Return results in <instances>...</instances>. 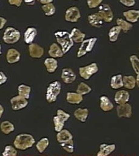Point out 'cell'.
I'll return each instance as SVG.
<instances>
[{"label":"cell","mask_w":139,"mask_h":156,"mask_svg":"<svg viewBox=\"0 0 139 156\" xmlns=\"http://www.w3.org/2000/svg\"><path fill=\"white\" fill-rule=\"evenodd\" d=\"M18 152L16 150L12 145H7L2 153V156H16Z\"/></svg>","instance_id":"cell-36"},{"label":"cell","mask_w":139,"mask_h":156,"mask_svg":"<svg viewBox=\"0 0 139 156\" xmlns=\"http://www.w3.org/2000/svg\"><path fill=\"white\" fill-rule=\"evenodd\" d=\"M124 16L125 17L127 21L131 23H136L139 18V10H131L123 13Z\"/></svg>","instance_id":"cell-24"},{"label":"cell","mask_w":139,"mask_h":156,"mask_svg":"<svg viewBox=\"0 0 139 156\" xmlns=\"http://www.w3.org/2000/svg\"><path fill=\"white\" fill-rule=\"evenodd\" d=\"M98 72V67L96 63H92L89 66L80 67L79 73L81 78L85 80L89 79L94 74Z\"/></svg>","instance_id":"cell-7"},{"label":"cell","mask_w":139,"mask_h":156,"mask_svg":"<svg viewBox=\"0 0 139 156\" xmlns=\"http://www.w3.org/2000/svg\"><path fill=\"white\" fill-rule=\"evenodd\" d=\"M70 36L72 40L76 43L82 42L86 37V34L81 32L78 29L73 28L70 33Z\"/></svg>","instance_id":"cell-23"},{"label":"cell","mask_w":139,"mask_h":156,"mask_svg":"<svg viewBox=\"0 0 139 156\" xmlns=\"http://www.w3.org/2000/svg\"><path fill=\"white\" fill-rule=\"evenodd\" d=\"M66 101L70 104H79L83 101V98L78 93L68 92L66 94Z\"/></svg>","instance_id":"cell-18"},{"label":"cell","mask_w":139,"mask_h":156,"mask_svg":"<svg viewBox=\"0 0 139 156\" xmlns=\"http://www.w3.org/2000/svg\"><path fill=\"white\" fill-rule=\"evenodd\" d=\"M74 116L81 122H85L89 115V110L87 108H78L74 112Z\"/></svg>","instance_id":"cell-26"},{"label":"cell","mask_w":139,"mask_h":156,"mask_svg":"<svg viewBox=\"0 0 139 156\" xmlns=\"http://www.w3.org/2000/svg\"><path fill=\"white\" fill-rule=\"evenodd\" d=\"M48 53L51 57L54 58H62L64 55L62 50L56 43H53L51 45Z\"/></svg>","instance_id":"cell-20"},{"label":"cell","mask_w":139,"mask_h":156,"mask_svg":"<svg viewBox=\"0 0 139 156\" xmlns=\"http://www.w3.org/2000/svg\"><path fill=\"white\" fill-rule=\"evenodd\" d=\"M1 54V45H0V55Z\"/></svg>","instance_id":"cell-48"},{"label":"cell","mask_w":139,"mask_h":156,"mask_svg":"<svg viewBox=\"0 0 139 156\" xmlns=\"http://www.w3.org/2000/svg\"><path fill=\"white\" fill-rule=\"evenodd\" d=\"M70 114L65 112L63 110L61 109L57 110V116L53 118L54 129L56 132H60L63 129L65 122L70 119Z\"/></svg>","instance_id":"cell-5"},{"label":"cell","mask_w":139,"mask_h":156,"mask_svg":"<svg viewBox=\"0 0 139 156\" xmlns=\"http://www.w3.org/2000/svg\"><path fill=\"white\" fill-rule=\"evenodd\" d=\"M37 1H39L40 3H42L43 4H46L52 2L53 0H37Z\"/></svg>","instance_id":"cell-45"},{"label":"cell","mask_w":139,"mask_h":156,"mask_svg":"<svg viewBox=\"0 0 139 156\" xmlns=\"http://www.w3.org/2000/svg\"><path fill=\"white\" fill-rule=\"evenodd\" d=\"M63 149L69 153H72L74 151V144L73 140H70L68 142L60 144Z\"/></svg>","instance_id":"cell-38"},{"label":"cell","mask_w":139,"mask_h":156,"mask_svg":"<svg viewBox=\"0 0 139 156\" xmlns=\"http://www.w3.org/2000/svg\"><path fill=\"white\" fill-rule=\"evenodd\" d=\"M97 41V38H92L83 41L78 51L77 57L80 58L86 55L87 53L91 51Z\"/></svg>","instance_id":"cell-6"},{"label":"cell","mask_w":139,"mask_h":156,"mask_svg":"<svg viewBox=\"0 0 139 156\" xmlns=\"http://www.w3.org/2000/svg\"><path fill=\"white\" fill-rule=\"evenodd\" d=\"M88 21L89 24L95 27L100 28L103 26L104 20L103 18L100 16V15L98 13H94L88 16L87 17Z\"/></svg>","instance_id":"cell-16"},{"label":"cell","mask_w":139,"mask_h":156,"mask_svg":"<svg viewBox=\"0 0 139 156\" xmlns=\"http://www.w3.org/2000/svg\"><path fill=\"white\" fill-rule=\"evenodd\" d=\"M35 139L29 134H21L16 136L14 141L15 147L19 150H26L35 144Z\"/></svg>","instance_id":"cell-1"},{"label":"cell","mask_w":139,"mask_h":156,"mask_svg":"<svg viewBox=\"0 0 139 156\" xmlns=\"http://www.w3.org/2000/svg\"><path fill=\"white\" fill-rule=\"evenodd\" d=\"M21 38L19 31L13 27H7L3 35L2 39L7 44H13L19 41Z\"/></svg>","instance_id":"cell-4"},{"label":"cell","mask_w":139,"mask_h":156,"mask_svg":"<svg viewBox=\"0 0 139 156\" xmlns=\"http://www.w3.org/2000/svg\"><path fill=\"white\" fill-rule=\"evenodd\" d=\"M0 129L2 133L5 134H9L15 130L14 125L8 120L2 122L0 125Z\"/></svg>","instance_id":"cell-28"},{"label":"cell","mask_w":139,"mask_h":156,"mask_svg":"<svg viewBox=\"0 0 139 156\" xmlns=\"http://www.w3.org/2000/svg\"><path fill=\"white\" fill-rule=\"evenodd\" d=\"M119 1L120 3L127 7L133 6L136 3L135 0H120Z\"/></svg>","instance_id":"cell-40"},{"label":"cell","mask_w":139,"mask_h":156,"mask_svg":"<svg viewBox=\"0 0 139 156\" xmlns=\"http://www.w3.org/2000/svg\"><path fill=\"white\" fill-rule=\"evenodd\" d=\"M91 91V87L84 82H81L76 89V92L82 96L89 94Z\"/></svg>","instance_id":"cell-33"},{"label":"cell","mask_w":139,"mask_h":156,"mask_svg":"<svg viewBox=\"0 0 139 156\" xmlns=\"http://www.w3.org/2000/svg\"><path fill=\"white\" fill-rule=\"evenodd\" d=\"M61 78L65 83L70 84L75 80L76 75L71 69L65 68L62 70Z\"/></svg>","instance_id":"cell-14"},{"label":"cell","mask_w":139,"mask_h":156,"mask_svg":"<svg viewBox=\"0 0 139 156\" xmlns=\"http://www.w3.org/2000/svg\"><path fill=\"white\" fill-rule=\"evenodd\" d=\"M10 103L12 105V108L14 111H18L24 108L29 104L27 99L19 95L12 98L10 99Z\"/></svg>","instance_id":"cell-8"},{"label":"cell","mask_w":139,"mask_h":156,"mask_svg":"<svg viewBox=\"0 0 139 156\" xmlns=\"http://www.w3.org/2000/svg\"><path fill=\"white\" fill-rule=\"evenodd\" d=\"M49 144V139L47 137H44L41 139L36 144V147L37 150V151L40 153H43L45 150L46 149V148L48 147Z\"/></svg>","instance_id":"cell-32"},{"label":"cell","mask_w":139,"mask_h":156,"mask_svg":"<svg viewBox=\"0 0 139 156\" xmlns=\"http://www.w3.org/2000/svg\"><path fill=\"white\" fill-rule=\"evenodd\" d=\"M103 0H87V5L90 9H93L98 7Z\"/></svg>","instance_id":"cell-39"},{"label":"cell","mask_w":139,"mask_h":156,"mask_svg":"<svg viewBox=\"0 0 139 156\" xmlns=\"http://www.w3.org/2000/svg\"><path fill=\"white\" fill-rule=\"evenodd\" d=\"M57 41L62 46L63 54L67 53L73 45V41L72 39L70 34L65 31H59L54 34Z\"/></svg>","instance_id":"cell-2"},{"label":"cell","mask_w":139,"mask_h":156,"mask_svg":"<svg viewBox=\"0 0 139 156\" xmlns=\"http://www.w3.org/2000/svg\"><path fill=\"white\" fill-rule=\"evenodd\" d=\"M81 18V14L79 9L76 7H71L69 8L65 13V20L68 22L75 23Z\"/></svg>","instance_id":"cell-10"},{"label":"cell","mask_w":139,"mask_h":156,"mask_svg":"<svg viewBox=\"0 0 139 156\" xmlns=\"http://www.w3.org/2000/svg\"><path fill=\"white\" fill-rule=\"evenodd\" d=\"M22 2V0H8V2L10 4L16 5L18 7L21 6Z\"/></svg>","instance_id":"cell-41"},{"label":"cell","mask_w":139,"mask_h":156,"mask_svg":"<svg viewBox=\"0 0 139 156\" xmlns=\"http://www.w3.org/2000/svg\"><path fill=\"white\" fill-rule=\"evenodd\" d=\"M117 115L119 117L130 118L132 116V107L129 104L119 105L116 108Z\"/></svg>","instance_id":"cell-11"},{"label":"cell","mask_w":139,"mask_h":156,"mask_svg":"<svg viewBox=\"0 0 139 156\" xmlns=\"http://www.w3.org/2000/svg\"><path fill=\"white\" fill-rule=\"evenodd\" d=\"M136 83L139 88V75H137V78H136Z\"/></svg>","instance_id":"cell-47"},{"label":"cell","mask_w":139,"mask_h":156,"mask_svg":"<svg viewBox=\"0 0 139 156\" xmlns=\"http://www.w3.org/2000/svg\"><path fill=\"white\" fill-rule=\"evenodd\" d=\"M7 78L2 72H0V85L6 82Z\"/></svg>","instance_id":"cell-42"},{"label":"cell","mask_w":139,"mask_h":156,"mask_svg":"<svg viewBox=\"0 0 139 156\" xmlns=\"http://www.w3.org/2000/svg\"><path fill=\"white\" fill-rule=\"evenodd\" d=\"M24 1L27 4L30 5H34L35 4V2H36V0H24Z\"/></svg>","instance_id":"cell-44"},{"label":"cell","mask_w":139,"mask_h":156,"mask_svg":"<svg viewBox=\"0 0 139 156\" xmlns=\"http://www.w3.org/2000/svg\"><path fill=\"white\" fill-rule=\"evenodd\" d=\"M100 108L104 112H109L114 108V105L110 99L105 96L100 98Z\"/></svg>","instance_id":"cell-25"},{"label":"cell","mask_w":139,"mask_h":156,"mask_svg":"<svg viewBox=\"0 0 139 156\" xmlns=\"http://www.w3.org/2000/svg\"><path fill=\"white\" fill-rule=\"evenodd\" d=\"M29 48L30 56L33 58H40L44 54L43 48L37 44H31Z\"/></svg>","instance_id":"cell-13"},{"label":"cell","mask_w":139,"mask_h":156,"mask_svg":"<svg viewBox=\"0 0 139 156\" xmlns=\"http://www.w3.org/2000/svg\"><path fill=\"white\" fill-rule=\"evenodd\" d=\"M37 35V29L35 27H29L24 34V41L27 44H32Z\"/></svg>","instance_id":"cell-22"},{"label":"cell","mask_w":139,"mask_h":156,"mask_svg":"<svg viewBox=\"0 0 139 156\" xmlns=\"http://www.w3.org/2000/svg\"><path fill=\"white\" fill-rule=\"evenodd\" d=\"M122 78L123 77L121 75L113 76L111 79V82H110L111 87L114 90L119 89L120 88L123 87L124 83H123Z\"/></svg>","instance_id":"cell-27"},{"label":"cell","mask_w":139,"mask_h":156,"mask_svg":"<svg viewBox=\"0 0 139 156\" xmlns=\"http://www.w3.org/2000/svg\"><path fill=\"white\" fill-rule=\"evenodd\" d=\"M122 79L124 86L128 90H133L136 87V79L133 76H125Z\"/></svg>","instance_id":"cell-29"},{"label":"cell","mask_w":139,"mask_h":156,"mask_svg":"<svg viewBox=\"0 0 139 156\" xmlns=\"http://www.w3.org/2000/svg\"><path fill=\"white\" fill-rule=\"evenodd\" d=\"M20 53L15 48H10L8 50L6 55L7 61L10 64L18 62L20 60Z\"/></svg>","instance_id":"cell-15"},{"label":"cell","mask_w":139,"mask_h":156,"mask_svg":"<svg viewBox=\"0 0 139 156\" xmlns=\"http://www.w3.org/2000/svg\"><path fill=\"white\" fill-rule=\"evenodd\" d=\"M4 110L3 107L0 104V119L1 118L3 113H4Z\"/></svg>","instance_id":"cell-46"},{"label":"cell","mask_w":139,"mask_h":156,"mask_svg":"<svg viewBox=\"0 0 139 156\" xmlns=\"http://www.w3.org/2000/svg\"><path fill=\"white\" fill-rule=\"evenodd\" d=\"M44 64L49 73H53L58 67V62L54 58H46L45 60Z\"/></svg>","instance_id":"cell-21"},{"label":"cell","mask_w":139,"mask_h":156,"mask_svg":"<svg viewBox=\"0 0 139 156\" xmlns=\"http://www.w3.org/2000/svg\"><path fill=\"white\" fill-rule=\"evenodd\" d=\"M42 9L44 12L45 15L48 16L53 15L56 12V8L54 4L51 2L43 5L42 6Z\"/></svg>","instance_id":"cell-34"},{"label":"cell","mask_w":139,"mask_h":156,"mask_svg":"<svg viewBox=\"0 0 139 156\" xmlns=\"http://www.w3.org/2000/svg\"><path fill=\"white\" fill-rule=\"evenodd\" d=\"M98 14L106 23H110L113 19V13L108 4H103L99 7Z\"/></svg>","instance_id":"cell-9"},{"label":"cell","mask_w":139,"mask_h":156,"mask_svg":"<svg viewBox=\"0 0 139 156\" xmlns=\"http://www.w3.org/2000/svg\"><path fill=\"white\" fill-rule=\"evenodd\" d=\"M121 31V29L119 26H114L109 31L108 36L110 42H115L118 39L119 35Z\"/></svg>","instance_id":"cell-31"},{"label":"cell","mask_w":139,"mask_h":156,"mask_svg":"<svg viewBox=\"0 0 139 156\" xmlns=\"http://www.w3.org/2000/svg\"><path fill=\"white\" fill-rule=\"evenodd\" d=\"M72 139V134L67 129H62L60 132H58V134H57V140L60 144L68 142Z\"/></svg>","instance_id":"cell-19"},{"label":"cell","mask_w":139,"mask_h":156,"mask_svg":"<svg viewBox=\"0 0 139 156\" xmlns=\"http://www.w3.org/2000/svg\"><path fill=\"white\" fill-rule=\"evenodd\" d=\"M130 100V94L127 91L120 90L114 95V101L118 105H122L127 103Z\"/></svg>","instance_id":"cell-12"},{"label":"cell","mask_w":139,"mask_h":156,"mask_svg":"<svg viewBox=\"0 0 139 156\" xmlns=\"http://www.w3.org/2000/svg\"><path fill=\"white\" fill-rule=\"evenodd\" d=\"M18 90L19 96L27 99H29L30 98V94L31 92V87L30 86L21 84L18 87Z\"/></svg>","instance_id":"cell-30"},{"label":"cell","mask_w":139,"mask_h":156,"mask_svg":"<svg viewBox=\"0 0 139 156\" xmlns=\"http://www.w3.org/2000/svg\"><path fill=\"white\" fill-rule=\"evenodd\" d=\"M62 85L59 81L56 80L51 82L46 90V99L49 103H53L56 101L57 96L61 91Z\"/></svg>","instance_id":"cell-3"},{"label":"cell","mask_w":139,"mask_h":156,"mask_svg":"<svg viewBox=\"0 0 139 156\" xmlns=\"http://www.w3.org/2000/svg\"><path fill=\"white\" fill-rule=\"evenodd\" d=\"M6 23H7V20L5 18L2 17H0V30L2 29V28L4 27Z\"/></svg>","instance_id":"cell-43"},{"label":"cell","mask_w":139,"mask_h":156,"mask_svg":"<svg viewBox=\"0 0 139 156\" xmlns=\"http://www.w3.org/2000/svg\"><path fill=\"white\" fill-rule=\"evenodd\" d=\"M116 149L115 144H105L100 145V151L97 153V156H107L113 153Z\"/></svg>","instance_id":"cell-17"},{"label":"cell","mask_w":139,"mask_h":156,"mask_svg":"<svg viewBox=\"0 0 139 156\" xmlns=\"http://www.w3.org/2000/svg\"><path fill=\"white\" fill-rule=\"evenodd\" d=\"M133 69L137 75H139V59L136 55H132L130 58Z\"/></svg>","instance_id":"cell-37"},{"label":"cell","mask_w":139,"mask_h":156,"mask_svg":"<svg viewBox=\"0 0 139 156\" xmlns=\"http://www.w3.org/2000/svg\"><path fill=\"white\" fill-rule=\"evenodd\" d=\"M116 23H117L118 26H119L120 27L121 30H122L125 33L128 32L133 27L132 24H131L130 23H128V22H127L126 21L124 20L123 19H121V18L117 19Z\"/></svg>","instance_id":"cell-35"}]
</instances>
